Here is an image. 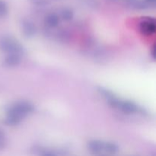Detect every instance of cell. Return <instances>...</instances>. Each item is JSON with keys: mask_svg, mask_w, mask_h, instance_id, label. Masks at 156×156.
Masks as SVG:
<instances>
[{"mask_svg": "<svg viewBox=\"0 0 156 156\" xmlns=\"http://www.w3.org/2000/svg\"><path fill=\"white\" fill-rule=\"evenodd\" d=\"M34 111V106L33 104L27 101H21L10 105L6 110V112L7 114L15 116L22 120L26 116L33 113Z\"/></svg>", "mask_w": 156, "mask_h": 156, "instance_id": "1", "label": "cell"}, {"mask_svg": "<svg viewBox=\"0 0 156 156\" xmlns=\"http://www.w3.org/2000/svg\"><path fill=\"white\" fill-rule=\"evenodd\" d=\"M0 50L9 54H17L21 56L24 53L23 46L11 37H2L0 38Z\"/></svg>", "mask_w": 156, "mask_h": 156, "instance_id": "2", "label": "cell"}, {"mask_svg": "<svg viewBox=\"0 0 156 156\" xmlns=\"http://www.w3.org/2000/svg\"><path fill=\"white\" fill-rule=\"evenodd\" d=\"M117 108L126 114H136L139 110H140L138 106L135 103L130 101L120 100L117 106Z\"/></svg>", "mask_w": 156, "mask_h": 156, "instance_id": "3", "label": "cell"}, {"mask_svg": "<svg viewBox=\"0 0 156 156\" xmlns=\"http://www.w3.org/2000/svg\"><path fill=\"white\" fill-rule=\"evenodd\" d=\"M140 30L144 35H152L156 30L155 22L153 19H145L140 22Z\"/></svg>", "mask_w": 156, "mask_h": 156, "instance_id": "4", "label": "cell"}, {"mask_svg": "<svg viewBox=\"0 0 156 156\" xmlns=\"http://www.w3.org/2000/svg\"><path fill=\"white\" fill-rule=\"evenodd\" d=\"M21 28L23 34L26 37H33L36 34V27L32 21L29 20H24L21 23Z\"/></svg>", "mask_w": 156, "mask_h": 156, "instance_id": "5", "label": "cell"}, {"mask_svg": "<svg viewBox=\"0 0 156 156\" xmlns=\"http://www.w3.org/2000/svg\"><path fill=\"white\" fill-rule=\"evenodd\" d=\"M87 147L91 153H100L101 151L104 150V143L100 140H91L88 142Z\"/></svg>", "mask_w": 156, "mask_h": 156, "instance_id": "6", "label": "cell"}, {"mask_svg": "<svg viewBox=\"0 0 156 156\" xmlns=\"http://www.w3.org/2000/svg\"><path fill=\"white\" fill-rule=\"evenodd\" d=\"M5 64L9 67L18 66L21 62V56L17 54H9L4 60Z\"/></svg>", "mask_w": 156, "mask_h": 156, "instance_id": "7", "label": "cell"}, {"mask_svg": "<svg viewBox=\"0 0 156 156\" xmlns=\"http://www.w3.org/2000/svg\"><path fill=\"white\" fill-rule=\"evenodd\" d=\"M45 23L48 27H56L59 23V18L56 14L50 13L46 17Z\"/></svg>", "mask_w": 156, "mask_h": 156, "instance_id": "8", "label": "cell"}, {"mask_svg": "<svg viewBox=\"0 0 156 156\" xmlns=\"http://www.w3.org/2000/svg\"><path fill=\"white\" fill-rule=\"evenodd\" d=\"M118 146L111 142L104 143V150L109 154H115L118 152Z\"/></svg>", "mask_w": 156, "mask_h": 156, "instance_id": "9", "label": "cell"}, {"mask_svg": "<svg viewBox=\"0 0 156 156\" xmlns=\"http://www.w3.org/2000/svg\"><path fill=\"white\" fill-rule=\"evenodd\" d=\"M21 120V119L15 117V116L7 114L5 119L4 120V123L5 124H6L7 126H17L18 123H20Z\"/></svg>", "mask_w": 156, "mask_h": 156, "instance_id": "10", "label": "cell"}, {"mask_svg": "<svg viewBox=\"0 0 156 156\" xmlns=\"http://www.w3.org/2000/svg\"><path fill=\"white\" fill-rule=\"evenodd\" d=\"M74 16V13H73V10L69 8H65L61 11V17L62 19L66 21H71Z\"/></svg>", "mask_w": 156, "mask_h": 156, "instance_id": "11", "label": "cell"}, {"mask_svg": "<svg viewBox=\"0 0 156 156\" xmlns=\"http://www.w3.org/2000/svg\"><path fill=\"white\" fill-rule=\"evenodd\" d=\"M8 12H9V8L6 2L3 0H0V18L5 17Z\"/></svg>", "mask_w": 156, "mask_h": 156, "instance_id": "12", "label": "cell"}, {"mask_svg": "<svg viewBox=\"0 0 156 156\" xmlns=\"http://www.w3.org/2000/svg\"><path fill=\"white\" fill-rule=\"evenodd\" d=\"M40 156H57V155L50 151H43L40 154Z\"/></svg>", "mask_w": 156, "mask_h": 156, "instance_id": "13", "label": "cell"}, {"mask_svg": "<svg viewBox=\"0 0 156 156\" xmlns=\"http://www.w3.org/2000/svg\"><path fill=\"white\" fill-rule=\"evenodd\" d=\"M30 1L33 3H35V4L39 5H45L46 3H47V1H46V0H30Z\"/></svg>", "mask_w": 156, "mask_h": 156, "instance_id": "14", "label": "cell"}, {"mask_svg": "<svg viewBox=\"0 0 156 156\" xmlns=\"http://www.w3.org/2000/svg\"><path fill=\"white\" fill-rule=\"evenodd\" d=\"M151 53H152V56L153 57V59H155L156 57V48L155 46H154L152 49V51H151Z\"/></svg>", "mask_w": 156, "mask_h": 156, "instance_id": "15", "label": "cell"}, {"mask_svg": "<svg viewBox=\"0 0 156 156\" xmlns=\"http://www.w3.org/2000/svg\"><path fill=\"white\" fill-rule=\"evenodd\" d=\"M5 146V143L4 140H0V149H2Z\"/></svg>", "mask_w": 156, "mask_h": 156, "instance_id": "16", "label": "cell"}, {"mask_svg": "<svg viewBox=\"0 0 156 156\" xmlns=\"http://www.w3.org/2000/svg\"><path fill=\"white\" fill-rule=\"evenodd\" d=\"M5 140V135L4 133L2 131L0 130V140Z\"/></svg>", "mask_w": 156, "mask_h": 156, "instance_id": "17", "label": "cell"}, {"mask_svg": "<svg viewBox=\"0 0 156 156\" xmlns=\"http://www.w3.org/2000/svg\"><path fill=\"white\" fill-rule=\"evenodd\" d=\"M146 2H147L153 3V2H155V0H146Z\"/></svg>", "mask_w": 156, "mask_h": 156, "instance_id": "18", "label": "cell"}]
</instances>
